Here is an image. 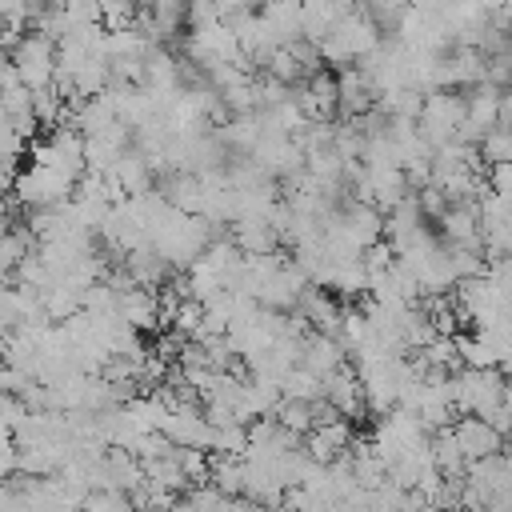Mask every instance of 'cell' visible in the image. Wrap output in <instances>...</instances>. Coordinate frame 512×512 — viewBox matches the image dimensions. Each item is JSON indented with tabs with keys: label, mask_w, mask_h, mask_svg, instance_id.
Returning <instances> with one entry per match:
<instances>
[{
	"label": "cell",
	"mask_w": 512,
	"mask_h": 512,
	"mask_svg": "<svg viewBox=\"0 0 512 512\" xmlns=\"http://www.w3.org/2000/svg\"><path fill=\"white\" fill-rule=\"evenodd\" d=\"M12 72H16V80H20L28 92H44L48 80H56V52H52V40H48L44 32L24 36L20 48L12 52Z\"/></svg>",
	"instance_id": "obj_1"
},
{
	"label": "cell",
	"mask_w": 512,
	"mask_h": 512,
	"mask_svg": "<svg viewBox=\"0 0 512 512\" xmlns=\"http://www.w3.org/2000/svg\"><path fill=\"white\" fill-rule=\"evenodd\" d=\"M452 436H456V444H460V452H464V460L468 464H476V460H488V456H496V448L504 444L484 420H476V416H468V420H460L456 428H452Z\"/></svg>",
	"instance_id": "obj_2"
}]
</instances>
